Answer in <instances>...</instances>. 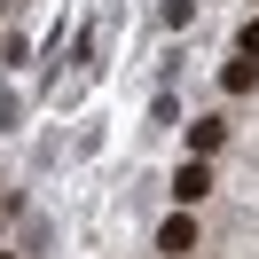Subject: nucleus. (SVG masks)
Returning <instances> with one entry per match:
<instances>
[{"label": "nucleus", "mask_w": 259, "mask_h": 259, "mask_svg": "<svg viewBox=\"0 0 259 259\" xmlns=\"http://www.w3.org/2000/svg\"><path fill=\"white\" fill-rule=\"evenodd\" d=\"M157 251H165V259H181V251H196V220H189V212H173V220L157 228Z\"/></svg>", "instance_id": "obj_1"}, {"label": "nucleus", "mask_w": 259, "mask_h": 259, "mask_svg": "<svg viewBox=\"0 0 259 259\" xmlns=\"http://www.w3.org/2000/svg\"><path fill=\"white\" fill-rule=\"evenodd\" d=\"M173 196H181V204H204V196H212V165H181Z\"/></svg>", "instance_id": "obj_2"}, {"label": "nucleus", "mask_w": 259, "mask_h": 259, "mask_svg": "<svg viewBox=\"0 0 259 259\" xmlns=\"http://www.w3.org/2000/svg\"><path fill=\"white\" fill-rule=\"evenodd\" d=\"M220 87H228V95H251V87H259V63H251V55H228V63H220Z\"/></svg>", "instance_id": "obj_3"}, {"label": "nucleus", "mask_w": 259, "mask_h": 259, "mask_svg": "<svg viewBox=\"0 0 259 259\" xmlns=\"http://www.w3.org/2000/svg\"><path fill=\"white\" fill-rule=\"evenodd\" d=\"M228 142V126H220V118H196V126H189V149H196V165H212V149H220Z\"/></svg>", "instance_id": "obj_4"}, {"label": "nucleus", "mask_w": 259, "mask_h": 259, "mask_svg": "<svg viewBox=\"0 0 259 259\" xmlns=\"http://www.w3.org/2000/svg\"><path fill=\"white\" fill-rule=\"evenodd\" d=\"M157 16H165V24H173V32H181V24H189V16H196V0H165Z\"/></svg>", "instance_id": "obj_5"}, {"label": "nucleus", "mask_w": 259, "mask_h": 259, "mask_svg": "<svg viewBox=\"0 0 259 259\" xmlns=\"http://www.w3.org/2000/svg\"><path fill=\"white\" fill-rule=\"evenodd\" d=\"M236 55H251V63H259V16H251V24L236 32Z\"/></svg>", "instance_id": "obj_6"}, {"label": "nucleus", "mask_w": 259, "mask_h": 259, "mask_svg": "<svg viewBox=\"0 0 259 259\" xmlns=\"http://www.w3.org/2000/svg\"><path fill=\"white\" fill-rule=\"evenodd\" d=\"M8 118H16V95H8V87H0V126H8Z\"/></svg>", "instance_id": "obj_7"}, {"label": "nucleus", "mask_w": 259, "mask_h": 259, "mask_svg": "<svg viewBox=\"0 0 259 259\" xmlns=\"http://www.w3.org/2000/svg\"><path fill=\"white\" fill-rule=\"evenodd\" d=\"M0 16H8V8H0Z\"/></svg>", "instance_id": "obj_8"}]
</instances>
